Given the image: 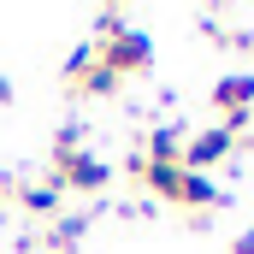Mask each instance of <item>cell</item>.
I'll list each match as a JSON object with an SVG mask.
<instances>
[{
    "instance_id": "277c9868",
    "label": "cell",
    "mask_w": 254,
    "mask_h": 254,
    "mask_svg": "<svg viewBox=\"0 0 254 254\" xmlns=\"http://www.w3.org/2000/svg\"><path fill=\"white\" fill-rule=\"evenodd\" d=\"M24 201H30L36 213H48V207L60 201V190H54V184H30V190H24Z\"/></svg>"
},
{
    "instance_id": "6da1fadb",
    "label": "cell",
    "mask_w": 254,
    "mask_h": 254,
    "mask_svg": "<svg viewBox=\"0 0 254 254\" xmlns=\"http://www.w3.org/2000/svg\"><path fill=\"white\" fill-rule=\"evenodd\" d=\"M60 178L71 190H101V184H107V166H101L95 154H71V148H65V172Z\"/></svg>"
},
{
    "instance_id": "3957f363",
    "label": "cell",
    "mask_w": 254,
    "mask_h": 254,
    "mask_svg": "<svg viewBox=\"0 0 254 254\" xmlns=\"http://www.w3.org/2000/svg\"><path fill=\"white\" fill-rule=\"evenodd\" d=\"M142 60H148V42H142V36H119L113 65H142ZM113 65H107V71H113Z\"/></svg>"
},
{
    "instance_id": "7a4b0ae2",
    "label": "cell",
    "mask_w": 254,
    "mask_h": 254,
    "mask_svg": "<svg viewBox=\"0 0 254 254\" xmlns=\"http://www.w3.org/2000/svg\"><path fill=\"white\" fill-rule=\"evenodd\" d=\"M213 101H219L225 113H237V125H243V107H249V101H254V77H225Z\"/></svg>"
},
{
    "instance_id": "5b68a950",
    "label": "cell",
    "mask_w": 254,
    "mask_h": 254,
    "mask_svg": "<svg viewBox=\"0 0 254 254\" xmlns=\"http://www.w3.org/2000/svg\"><path fill=\"white\" fill-rule=\"evenodd\" d=\"M6 95H12V89H6V83H0V101H6Z\"/></svg>"
},
{
    "instance_id": "8992f818",
    "label": "cell",
    "mask_w": 254,
    "mask_h": 254,
    "mask_svg": "<svg viewBox=\"0 0 254 254\" xmlns=\"http://www.w3.org/2000/svg\"><path fill=\"white\" fill-rule=\"evenodd\" d=\"M0 201H6V190H0Z\"/></svg>"
}]
</instances>
